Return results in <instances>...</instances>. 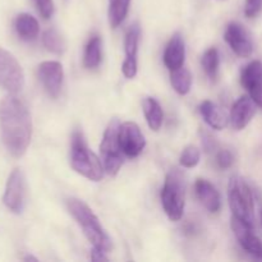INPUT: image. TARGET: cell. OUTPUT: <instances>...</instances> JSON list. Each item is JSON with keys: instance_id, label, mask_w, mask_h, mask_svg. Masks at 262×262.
Listing matches in <instances>:
<instances>
[{"instance_id": "23", "label": "cell", "mask_w": 262, "mask_h": 262, "mask_svg": "<svg viewBox=\"0 0 262 262\" xmlns=\"http://www.w3.org/2000/svg\"><path fill=\"white\" fill-rule=\"evenodd\" d=\"M170 82L173 89L176 90L177 94L179 95H187L191 91L192 87V74L187 68L182 67V68L177 69V71L171 72Z\"/></svg>"}, {"instance_id": "29", "label": "cell", "mask_w": 262, "mask_h": 262, "mask_svg": "<svg viewBox=\"0 0 262 262\" xmlns=\"http://www.w3.org/2000/svg\"><path fill=\"white\" fill-rule=\"evenodd\" d=\"M262 10V0H246L245 14L248 18H255Z\"/></svg>"}, {"instance_id": "25", "label": "cell", "mask_w": 262, "mask_h": 262, "mask_svg": "<svg viewBox=\"0 0 262 262\" xmlns=\"http://www.w3.org/2000/svg\"><path fill=\"white\" fill-rule=\"evenodd\" d=\"M202 68H204L205 73L207 77L211 79H215L217 76V71H219L220 66V55L216 48H210L209 50L205 51L204 56L201 59Z\"/></svg>"}, {"instance_id": "28", "label": "cell", "mask_w": 262, "mask_h": 262, "mask_svg": "<svg viewBox=\"0 0 262 262\" xmlns=\"http://www.w3.org/2000/svg\"><path fill=\"white\" fill-rule=\"evenodd\" d=\"M233 163H234V158L229 150H220L216 154V164L220 169H229Z\"/></svg>"}, {"instance_id": "27", "label": "cell", "mask_w": 262, "mask_h": 262, "mask_svg": "<svg viewBox=\"0 0 262 262\" xmlns=\"http://www.w3.org/2000/svg\"><path fill=\"white\" fill-rule=\"evenodd\" d=\"M38 13L43 19H49L54 14V2L53 0H33Z\"/></svg>"}, {"instance_id": "16", "label": "cell", "mask_w": 262, "mask_h": 262, "mask_svg": "<svg viewBox=\"0 0 262 262\" xmlns=\"http://www.w3.org/2000/svg\"><path fill=\"white\" fill-rule=\"evenodd\" d=\"M186 45L181 33H174L164 51V64L169 71H177L184 66Z\"/></svg>"}, {"instance_id": "14", "label": "cell", "mask_w": 262, "mask_h": 262, "mask_svg": "<svg viewBox=\"0 0 262 262\" xmlns=\"http://www.w3.org/2000/svg\"><path fill=\"white\" fill-rule=\"evenodd\" d=\"M141 28L137 23L130 26L125 35V60L122 66V72L127 78H135L137 74V51L140 41Z\"/></svg>"}, {"instance_id": "30", "label": "cell", "mask_w": 262, "mask_h": 262, "mask_svg": "<svg viewBox=\"0 0 262 262\" xmlns=\"http://www.w3.org/2000/svg\"><path fill=\"white\" fill-rule=\"evenodd\" d=\"M201 137H202V146H204L205 151L206 152H211L214 151L215 148L217 147V143L215 141V138L210 135L209 132H201Z\"/></svg>"}, {"instance_id": "1", "label": "cell", "mask_w": 262, "mask_h": 262, "mask_svg": "<svg viewBox=\"0 0 262 262\" xmlns=\"http://www.w3.org/2000/svg\"><path fill=\"white\" fill-rule=\"evenodd\" d=\"M0 137L13 158L26 154L32 137V120L27 106L15 96L4 97L0 102Z\"/></svg>"}, {"instance_id": "3", "label": "cell", "mask_w": 262, "mask_h": 262, "mask_svg": "<svg viewBox=\"0 0 262 262\" xmlns=\"http://www.w3.org/2000/svg\"><path fill=\"white\" fill-rule=\"evenodd\" d=\"M71 152L72 168L77 173L89 181H101L105 170L102 161H100V159L87 147V143L81 132H74L72 136Z\"/></svg>"}, {"instance_id": "11", "label": "cell", "mask_w": 262, "mask_h": 262, "mask_svg": "<svg viewBox=\"0 0 262 262\" xmlns=\"http://www.w3.org/2000/svg\"><path fill=\"white\" fill-rule=\"evenodd\" d=\"M38 78L49 96L56 99L61 91V84L64 79L63 66L59 61H43L38 66Z\"/></svg>"}, {"instance_id": "31", "label": "cell", "mask_w": 262, "mask_h": 262, "mask_svg": "<svg viewBox=\"0 0 262 262\" xmlns=\"http://www.w3.org/2000/svg\"><path fill=\"white\" fill-rule=\"evenodd\" d=\"M104 251L97 250V248H94L91 252V260L92 261H107V257L105 256Z\"/></svg>"}, {"instance_id": "15", "label": "cell", "mask_w": 262, "mask_h": 262, "mask_svg": "<svg viewBox=\"0 0 262 262\" xmlns=\"http://www.w3.org/2000/svg\"><path fill=\"white\" fill-rule=\"evenodd\" d=\"M256 102L251 99L250 95L239 97L237 101L233 104L230 110L229 120L232 123V127L235 130H242L250 124L252 118L256 114Z\"/></svg>"}, {"instance_id": "22", "label": "cell", "mask_w": 262, "mask_h": 262, "mask_svg": "<svg viewBox=\"0 0 262 262\" xmlns=\"http://www.w3.org/2000/svg\"><path fill=\"white\" fill-rule=\"evenodd\" d=\"M130 0H109V23L113 28L119 27L129 10Z\"/></svg>"}, {"instance_id": "13", "label": "cell", "mask_w": 262, "mask_h": 262, "mask_svg": "<svg viewBox=\"0 0 262 262\" xmlns=\"http://www.w3.org/2000/svg\"><path fill=\"white\" fill-rule=\"evenodd\" d=\"M241 83L262 109V61L253 60L245 67L241 74Z\"/></svg>"}, {"instance_id": "19", "label": "cell", "mask_w": 262, "mask_h": 262, "mask_svg": "<svg viewBox=\"0 0 262 262\" xmlns=\"http://www.w3.org/2000/svg\"><path fill=\"white\" fill-rule=\"evenodd\" d=\"M14 28L17 35L25 41H33L38 36L40 26L37 19L28 13H20L14 20Z\"/></svg>"}, {"instance_id": "6", "label": "cell", "mask_w": 262, "mask_h": 262, "mask_svg": "<svg viewBox=\"0 0 262 262\" xmlns=\"http://www.w3.org/2000/svg\"><path fill=\"white\" fill-rule=\"evenodd\" d=\"M119 120L113 119L105 129L104 138L100 145L102 165L109 176H117L123 165V151L119 143Z\"/></svg>"}, {"instance_id": "10", "label": "cell", "mask_w": 262, "mask_h": 262, "mask_svg": "<svg viewBox=\"0 0 262 262\" xmlns=\"http://www.w3.org/2000/svg\"><path fill=\"white\" fill-rule=\"evenodd\" d=\"M119 143L123 154L128 158H137L146 146L145 136L135 122L120 123Z\"/></svg>"}, {"instance_id": "32", "label": "cell", "mask_w": 262, "mask_h": 262, "mask_svg": "<svg viewBox=\"0 0 262 262\" xmlns=\"http://www.w3.org/2000/svg\"><path fill=\"white\" fill-rule=\"evenodd\" d=\"M23 260H25V261H37V258L33 257V256H26Z\"/></svg>"}, {"instance_id": "12", "label": "cell", "mask_w": 262, "mask_h": 262, "mask_svg": "<svg viewBox=\"0 0 262 262\" xmlns=\"http://www.w3.org/2000/svg\"><path fill=\"white\" fill-rule=\"evenodd\" d=\"M230 225H232V230L241 247L250 255L262 260V242L260 238L253 233V227L235 216H232Z\"/></svg>"}, {"instance_id": "4", "label": "cell", "mask_w": 262, "mask_h": 262, "mask_svg": "<svg viewBox=\"0 0 262 262\" xmlns=\"http://www.w3.org/2000/svg\"><path fill=\"white\" fill-rule=\"evenodd\" d=\"M228 202L233 216L238 217L248 225H255V202L250 186L242 177L230 178L228 186Z\"/></svg>"}, {"instance_id": "26", "label": "cell", "mask_w": 262, "mask_h": 262, "mask_svg": "<svg viewBox=\"0 0 262 262\" xmlns=\"http://www.w3.org/2000/svg\"><path fill=\"white\" fill-rule=\"evenodd\" d=\"M200 159H201V152H200L199 148L196 146H187L183 150V152L181 154V158H179V163L184 168H194L197 164L200 163Z\"/></svg>"}, {"instance_id": "18", "label": "cell", "mask_w": 262, "mask_h": 262, "mask_svg": "<svg viewBox=\"0 0 262 262\" xmlns=\"http://www.w3.org/2000/svg\"><path fill=\"white\" fill-rule=\"evenodd\" d=\"M200 113L204 117L205 122L212 128V129H224L228 124V117L222 107L217 106L215 102L206 100L200 105Z\"/></svg>"}, {"instance_id": "20", "label": "cell", "mask_w": 262, "mask_h": 262, "mask_svg": "<svg viewBox=\"0 0 262 262\" xmlns=\"http://www.w3.org/2000/svg\"><path fill=\"white\" fill-rule=\"evenodd\" d=\"M142 106L148 127L155 130V132H158L161 125H163L164 119V113L160 104L154 97H146L142 102Z\"/></svg>"}, {"instance_id": "5", "label": "cell", "mask_w": 262, "mask_h": 262, "mask_svg": "<svg viewBox=\"0 0 262 262\" xmlns=\"http://www.w3.org/2000/svg\"><path fill=\"white\" fill-rule=\"evenodd\" d=\"M160 197L164 211L169 219L171 222H179L183 216L186 206V191L183 177L177 169H173L166 174Z\"/></svg>"}, {"instance_id": "9", "label": "cell", "mask_w": 262, "mask_h": 262, "mask_svg": "<svg viewBox=\"0 0 262 262\" xmlns=\"http://www.w3.org/2000/svg\"><path fill=\"white\" fill-rule=\"evenodd\" d=\"M224 38L233 50V53L239 58H250L252 55V37L243 25L238 22H230L225 30Z\"/></svg>"}, {"instance_id": "33", "label": "cell", "mask_w": 262, "mask_h": 262, "mask_svg": "<svg viewBox=\"0 0 262 262\" xmlns=\"http://www.w3.org/2000/svg\"><path fill=\"white\" fill-rule=\"evenodd\" d=\"M261 223H262V211H261Z\"/></svg>"}, {"instance_id": "2", "label": "cell", "mask_w": 262, "mask_h": 262, "mask_svg": "<svg viewBox=\"0 0 262 262\" xmlns=\"http://www.w3.org/2000/svg\"><path fill=\"white\" fill-rule=\"evenodd\" d=\"M67 206L94 248L109 252L112 250V239L100 224L99 217L94 214V211L78 199H69L67 201Z\"/></svg>"}, {"instance_id": "21", "label": "cell", "mask_w": 262, "mask_h": 262, "mask_svg": "<svg viewBox=\"0 0 262 262\" xmlns=\"http://www.w3.org/2000/svg\"><path fill=\"white\" fill-rule=\"evenodd\" d=\"M101 38L92 36L87 42L83 53V66L89 69L97 68L101 63Z\"/></svg>"}, {"instance_id": "8", "label": "cell", "mask_w": 262, "mask_h": 262, "mask_svg": "<svg viewBox=\"0 0 262 262\" xmlns=\"http://www.w3.org/2000/svg\"><path fill=\"white\" fill-rule=\"evenodd\" d=\"M26 182L20 169H14L10 173L5 184V191L3 194V202L14 214H20L25 207Z\"/></svg>"}, {"instance_id": "24", "label": "cell", "mask_w": 262, "mask_h": 262, "mask_svg": "<svg viewBox=\"0 0 262 262\" xmlns=\"http://www.w3.org/2000/svg\"><path fill=\"white\" fill-rule=\"evenodd\" d=\"M42 43L46 50L51 51L54 54H61L66 51L67 42L63 36L55 30V28H49L42 35Z\"/></svg>"}, {"instance_id": "7", "label": "cell", "mask_w": 262, "mask_h": 262, "mask_svg": "<svg viewBox=\"0 0 262 262\" xmlns=\"http://www.w3.org/2000/svg\"><path fill=\"white\" fill-rule=\"evenodd\" d=\"M0 86L10 94H17L25 86L22 67L13 54L0 48Z\"/></svg>"}, {"instance_id": "17", "label": "cell", "mask_w": 262, "mask_h": 262, "mask_svg": "<svg viewBox=\"0 0 262 262\" xmlns=\"http://www.w3.org/2000/svg\"><path fill=\"white\" fill-rule=\"evenodd\" d=\"M194 192L199 201L204 205L205 209L211 214H215L222 207V199L217 189L206 179H197L194 183Z\"/></svg>"}]
</instances>
